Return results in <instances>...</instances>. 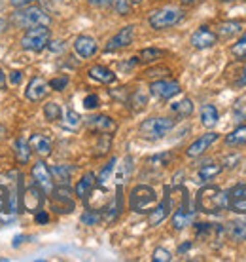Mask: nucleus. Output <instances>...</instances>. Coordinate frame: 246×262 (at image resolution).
Instances as JSON below:
<instances>
[{
  "label": "nucleus",
  "instance_id": "f257e3e1",
  "mask_svg": "<svg viewBox=\"0 0 246 262\" xmlns=\"http://www.w3.org/2000/svg\"><path fill=\"white\" fill-rule=\"evenodd\" d=\"M229 207V192L218 186H207L197 194V209L203 213H220Z\"/></svg>",
  "mask_w": 246,
  "mask_h": 262
},
{
  "label": "nucleus",
  "instance_id": "f03ea898",
  "mask_svg": "<svg viewBox=\"0 0 246 262\" xmlns=\"http://www.w3.org/2000/svg\"><path fill=\"white\" fill-rule=\"evenodd\" d=\"M13 21L17 27H23V29H33V27H50L52 23V17L42 10L40 6H29L23 8L19 12L13 13Z\"/></svg>",
  "mask_w": 246,
  "mask_h": 262
},
{
  "label": "nucleus",
  "instance_id": "7ed1b4c3",
  "mask_svg": "<svg viewBox=\"0 0 246 262\" xmlns=\"http://www.w3.org/2000/svg\"><path fill=\"white\" fill-rule=\"evenodd\" d=\"M182 17H184V12H182L180 8L167 6V8H161V10H156V12L150 13L148 23L152 25V29L163 31V29L178 25L182 21Z\"/></svg>",
  "mask_w": 246,
  "mask_h": 262
},
{
  "label": "nucleus",
  "instance_id": "20e7f679",
  "mask_svg": "<svg viewBox=\"0 0 246 262\" xmlns=\"http://www.w3.org/2000/svg\"><path fill=\"white\" fill-rule=\"evenodd\" d=\"M156 203H157V196L154 188L140 184V186H136V188L131 190L129 205L131 209L136 211V213H150Z\"/></svg>",
  "mask_w": 246,
  "mask_h": 262
},
{
  "label": "nucleus",
  "instance_id": "39448f33",
  "mask_svg": "<svg viewBox=\"0 0 246 262\" xmlns=\"http://www.w3.org/2000/svg\"><path fill=\"white\" fill-rule=\"evenodd\" d=\"M175 127V122L170 118H148L140 124V135L150 141H157V139L165 137L168 131Z\"/></svg>",
  "mask_w": 246,
  "mask_h": 262
},
{
  "label": "nucleus",
  "instance_id": "423d86ee",
  "mask_svg": "<svg viewBox=\"0 0 246 262\" xmlns=\"http://www.w3.org/2000/svg\"><path fill=\"white\" fill-rule=\"evenodd\" d=\"M47 44H50V29L44 25L29 29L21 38V46L31 52H42Z\"/></svg>",
  "mask_w": 246,
  "mask_h": 262
},
{
  "label": "nucleus",
  "instance_id": "0eeeda50",
  "mask_svg": "<svg viewBox=\"0 0 246 262\" xmlns=\"http://www.w3.org/2000/svg\"><path fill=\"white\" fill-rule=\"evenodd\" d=\"M150 92L157 99H170L175 97L176 93H180V84L175 80H159L150 85Z\"/></svg>",
  "mask_w": 246,
  "mask_h": 262
},
{
  "label": "nucleus",
  "instance_id": "6e6552de",
  "mask_svg": "<svg viewBox=\"0 0 246 262\" xmlns=\"http://www.w3.org/2000/svg\"><path fill=\"white\" fill-rule=\"evenodd\" d=\"M33 177L42 190L47 192V194H52V190H53L52 179L53 177H52V171L47 169V165H45L44 162H36V164L33 165Z\"/></svg>",
  "mask_w": 246,
  "mask_h": 262
},
{
  "label": "nucleus",
  "instance_id": "1a4fd4ad",
  "mask_svg": "<svg viewBox=\"0 0 246 262\" xmlns=\"http://www.w3.org/2000/svg\"><path fill=\"white\" fill-rule=\"evenodd\" d=\"M218 42V34L212 33L208 27H199L197 31L191 36V46L195 50H205V48H210Z\"/></svg>",
  "mask_w": 246,
  "mask_h": 262
},
{
  "label": "nucleus",
  "instance_id": "9d476101",
  "mask_svg": "<svg viewBox=\"0 0 246 262\" xmlns=\"http://www.w3.org/2000/svg\"><path fill=\"white\" fill-rule=\"evenodd\" d=\"M47 93H50V84H47L44 78L36 76V78H33L29 82V85H27L25 97L29 99V101H34V103H36V101H42Z\"/></svg>",
  "mask_w": 246,
  "mask_h": 262
},
{
  "label": "nucleus",
  "instance_id": "9b49d317",
  "mask_svg": "<svg viewBox=\"0 0 246 262\" xmlns=\"http://www.w3.org/2000/svg\"><path fill=\"white\" fill-rule=\"evenodd\" d=\"M133 38H135V27L133 25L123 27L116 36H112V38L108 40V44H106V52H114V50L129 46L131 42H133Z\"/></svg>",
  "mask_w": 246,
  "mask_h": 262
},
{
  "label": "nucleus",
  "instance_id": "f8f14e48",
  "mask_svg": "<svg viewBox=\"0 0 246 262\" xmlns=\"http://www.w3.org/2000/svg\"><path fill=\"white\" fill-rule=\"evenodd\" d=\"M216 139H218V133H205V135H201V137L197 139V141H193V143L189 144V148H188V154L189 158H197V156H201L203 152L208 150V146L212 143H216Z\"/></svg>",
  "mask_w": 246,
  "mask_h": 262
},
{
  "label": "nucleus",
  "instance_id": "ddd939ff",
  "mask_svg": "<svg viewBox=\"0 0 246 262\" xmlns=\"http://www.w3.org/2000/svg\"><path fill=\"white\" fill-rule=\"evenodd\" d=\"M42 202H44V196H42V188H40L38 184H36V186H31V188L27 190V196L21 200L23 207H25L27 211H31V213L40 211Z\"/></svg>",
  "mask_w": 246,
  "mask_h": 262
},
{
  "label": "nucleus",
  "instance_id": "4468645a",
  "mask_svg": "<svg viewBox=\"0 0 246 262\" xmlns=\"http://www.w3.org/2000/svg\"><path fill=\"white\" fill-rule=\"evenodd\" d=\"M87 127L93 131H99V133H104V135H108V133H114L117 129L116 122L110 118V116H93V118L87 120Z\"/></svg>",
  "mask_w": 246,
  "mask_h": 262
},
{
  "label": "nucleus",
  "instance_id": "2eb2a0df",
  "mask_svg": "<svg viewBox=\"0 0 246 262\" xmlns=\"http://www.w3.org/2000/svg\"><path fill=\"white\" fill-rule=\"evenodd\" d=\"M97 42L95 38H91V36H78L76 42H74V50L78 53L80 57H84V59H89L93 57L95 53H97Z\"/></svg>",
  "mask_w": 246,
  "mask_h": 262
},
{
  "label": "nucleus",
  "instance_id": "dca6fc26",
  "mask_svg": "<svg viewBox=\"0 0 246 262\" xmlns=\"http://www.w3.org/2000/svg\"><path fill=\"white\" fill-rule=\"evenodd\" d=\"M53 194V202L55 203H63V207H61V213H70L74 209V202H72L70 198V188L63 184V186H57V188H53L52 190Z\"/></svg>",
  "mask_w": 246,
  "mask_h": 262
},
{
  "label": "nucleus",
  "instance_id": "f3484780",
  "mask_svg": "<svg viewBox=\"0 0 246 262\" xmlns=\"http://www.w3.org/2000/svg\"><path fill=\"white\" fill-rule=\"evenodd\" d=\"M95 183H97L95 175H93V173H85L84 177L78 181L76 188H74L76 196H78L80 200H87V198H89V194H91V190L95 188Z\"/></svg>",
  "mask_w": 246,
  "mask_h": 262
},
{
  "label": "nucleus",
  "instance_id": "a211bd4d",
  "mask_svg": "<svg viewBox=\"0 0 246 262\" xmlns=\"http://www.w3.org/2000/svg\"><path fill=\"white\" fill-rule=\"evenodd\" d=\"M29 144L34 152H38L40 156H47L52 152V141L45 135H40V133H34L33 137L29 139Z\"/></svg>",
  "mask_w": 246,
  "mask_h": 262
},
{
  "label": "nucleus",
  "instance_id": "6ab92c4d",
  "mask_svg": "<svg viewBox=\"0 0 246 262\" xmlns=\"http://www.w3.org/2000/svg\"><path fill=\"white\" fill-rule=\"evenodd\" d=\"M89 76L93 80H97L101 84H112V82H116V74L110 71V69H106L103 65H93L89 69Z\"/></svg>",
  "mask_w": 246,
  "mask_h": 262
},
{
  "label": "nucleus",
  "instance_id": "aec40b11",
  "mask_svg": "<svg viewBox=\"0 0 246 262\" xmlns=\"http://www.w3.org/2000/svg\"><path fill=\"white\" fill-rule=\"evenodd\" d=\"M168 215V198H165L159 205H156L154 209L150 211V216H148V224L150 226H157V224H161Z\"/></svg>",
  "mask_w": 246,
  "mask_h": 262
},
{
  "label": "nucleus",
  "instance_id": "412c9836",
  "mask_svg": "<svg viewBox=\"0 0 246 262\" xmlns=\"http://www.w3.org/2000/svg\"><path fill=\"white\" fill-rule=\"evenodd\" d=\"M227 234L233 242H244L246 239V221H233L229 223Z\"/></svg>",
  "mask_w": 246,
  "mask_h": 262
},
{
  "label": "nucleus",
  "instance_id": "4be33fe9",
  "mask_svg": "<svg viewBox=\"0 0 246 262\" xmlns=\"http://www.w3.org/2000/svg\"><path fill=\"white\" fill-rule=\"evenodd\" d=\"M201 122L205 127H214L218 124V111L214 105H205L201 108Z\"/></svg>",
  "mask_w": 246,
  "mask_h": 262
},
{
  "label": "nucleus",
  "instance_id": "5701e85b",
  "mask_svg": "<svg viewBox=\"0 0 246 262\" xmlns=\"http://www.w3.org/2000/svg\"><path fill=\"white\" fill-rule=\"evenodd\" d=\"M240 31H242L240 23H237V21H226V23H222L218 27V36L220 38H231L235 34H239Z\"/></svg>",
  "mask_w": 246,
  "mask_h": 262
},
{
  "label": "nucleus",
  "instance_id": "b1692460",
  "mask_svg": "<svg viewBox=\"0 0 246 262\" xmlns=\"http://www.w3.org/2000/svg\"><path fill=\"white\" fill-rule=\"evenodd\" d=\"M226 144L229 146H240V144H246V125H239L235 131H231L226 137Z\"/></svg>",
  "mask_w": 246,
  "mask_h": 262
},
{
  "label": "nucleus",
  "instance_id": "393cba45",
  "mask_svg": "<svg viewBox=\"0 0 246 262\" xmlns=\"http://www.w3.org/2000/svg\"><path fill=\"white\" fill-rule=\"evenodd\" d=\"M191 211H188L186 207H180V209L176 211L175 216H173V226L175 230H182L184 226H188V223L191 221Z\"/></svg>",
  "mask_w": 246,
  "mask_h": 262
},
{
  "label": "nucleus",
  "instance_id": "a878e982",
  "mask_svg": "<svg viewBox=\"0 0 246 262\" xmlns=\"http://www.w3.org/2000/svg\"><path fill=\"white\" fill-rule=\"evenodd\" d=\"M108 213H106V221L112 223V221H116L117 215L121 213V186H117V194L114 198V202L110 203V207H108Z\"/></svg>",
  "mask_w": 246,
  "mask_h": 262
},
{
  "label": "nucleus",
  "instance_id": "bb28decb",
  "mask_svg": "<svg viewBox=\"0 0 246 262\" xmlns=\"http://www.w3.org/2000/svg\"><path fill=\"white\" fill-rule=\"evenodd\" d=\"M170 108H173V112H176L178 116H189V114L193 112V103H191L189 99H182L178 103H173Z\"/></svg>",
  "mask_w": 246,
  "mask_h": 262
},
{
  "label": "nucleus",
  "instance_id": "cd10ccee",
  "mask_svg": "<svg viewBox=\"0 0 246 262\" xmlns=\"http://www.w3.org/2000/svg\"><path fill=\"white\" fill-rule=\"evenodd\" d=\"M15 156H17V162H19V164H27L29 158H31L29 144H27L23 139H17V141H15Z\"/></svg>",
  "mask_w": 246,
  "mask_h": 262
},
{
  "label": "nucleus",
  "instance_id": "c85d7f7f",
  "mask_svg": "<svg viewBox=\"0 0 246 262\" xmlns=\"http://www.w3.org/2000/svg\"><path fill=\"white\" fill-rule=\"evenodd\" d=\"M52 171V177H55L57 181H61V183L65 184L68 179H70V175H72V167L70 165H55L53 169H50Z\"/></svg>",
  "mask_w": 246,
  "mask_h": 262
},
{
  "label": "nucleus",
  "instance_id": "c756f323",
  "mask_svg": "<svg viewBox=\"0 0 246 262\" xmlns=\"http://www.w3.org/2000/svg\"><path fill=\"white\" fill-rule=\"evenodd\" d=\"M163 57V52L161 50H157V48H146V50H142L140 52V59L142 63H154V61L161 59Z\"/></svg>",
  "mask_w": 246,
  "mask_h": 262
},
{
  "label": "nucleus",
  "instance_id": "7c9ffc66",
  "mask_svg": "<svg viewBox=\"0 0 246 262\" xmlns=\"http://www.w3.org/2000/svg\"><path fill=\"white\" fill-rule=\"evenodd\" d=\"M220 171H222V165L207 164V165H203L201 169H199V177H201L203 181H210V179L216 177V175H218Z\"/></svg>",
  "mask_w": 246,
  "mask_h": 262
},
{
  "label": "nucleus",
  "instance_id": "2f4dec72",
  "mask_svg": "<svg viewBox=\"0 0 246 262\" xmlns=\"http://www.w3.org/2000/svg\"><path fill=\"white\" fill-rule=\"evenodd\" d=\"M80 124H82L80 114L68 108V111H66V114H65V127H68V129H78Z\"/></svg>",
  "mask_w": 246,
  "mask_h": 262
},
{
  "label": "nucleus",
  "instance_id": "473e14b6",
  "mask_svg": "<svg viewBox=\"0 0 246 262\" xmlns=\"http://www.w3.org/2000/svg\"><path fill=\"white\" fill-rule=\"evenodd\" d=\"M146 101H148V95H146V92L144 90H135V93L131 95V106L133 108H142L144 105H146Z\"/></svg>",
  "mask_w": 246,
  "mask_h": 262
},
{
  "label": "nucleus",
  "instance_id": "72a5a7b5",
  "mask_svg": "<svg viewBox=\"0 0 246 262\" xmlns=\"http://www.w3.org/2000/svg\"><path fill=\"white\" fill-rule=\"evenodd\" d=\"M116 164H117V160H116V158H112L110 162L104 165L103 171L99 173V184H104L108 179H110V175L114 173V169H116Z\"/></svg>",
  "mask_w": 246,
  "mask_h": 262
},
{
  "label": "nucleus",
  "instance_id": "f704fd0d",
  "mask_svg": "<svg viewBox=\"0 0 246 262\" xmlns=\"http://www.w3.org/2000/svg\"><path fill=\"white\" fill-rule=\"evenodd\" d=\"M44 116H45V120H50V122L59 120L61 118V106H59L57 103H47V105H44Z\"/></svg>",
  "mask_w": 246,
  "mask_h": 262
},
{
  "label": "nucleus",
  "instance_id": "c9c22d12",
  "mask_svg": "<svg viewBox=\"0 0 246 262\" xmlns=\"http://www.w3.org/2000/svg\"><path fill=\"white\" fill-rule=\"evenodd\" d=\"M231 53H233L235 57H239V59H246V34H242L239 42L233 44Z\"/></svg>",
  "mask_w": 246,
  "mask_h": 262
},
{
  "label": "nucleus",
  "instance_id": "e433bc0d",
  "mask_svg": "<svg viewBox=\"0 0 246 262\" xmlns=\"http://www.w3.org/2000/svg\"><path fill=\"white\" fill-rule=\"evenodd\" d=\"M246 200V184H237L229 192V202H244Z\"/></svg>",
  "mask_w": 246,
  "mask_h": 262
},
{
  "label": "nucleus",
  "instance_id": "4c0bfd02",
  "mask_svg": "<svg viewBox=\"0 0 246 262\" xmlns=\"http://www.w3.org/2000/svg\"><path fill=\"white\" fill-rule=\"evenodd\" d=\"M233 118L235 122H244L246 120V103L244 101H239V103H235L233 106Z\"/></svg>",
  "mask_w": 246,
  "mask_h": 262
},
{
  "label": "nucleus",
  "instance_id": "58836bf2",
  "mask_svg": "<svg viewBox=\"0 0 246 262\" xmlns=\"http://www.w3.org/2000/svg\"><path fill=\"white\" fill-rule=\"evenodd\" d=\"M112 6H114V10H116L117 13L127 15L131 10V2L129 0H112Z\"/></svg>",
  "mask_w": 246,
  "mask_h": 262
},
{
  "label": "nucleus",
  "instance_id": "ea45409f",
  "mask_svg": "<svg viewBox=\"0 0 246 262\" xmlns=\"http://www.w3.org/2000/svg\"><path fill=\"white\" fill-rule=\"evenodd\" d=\"M99 221H101V215L95 213V211H85L84 215H82V223L87 224V226H95Z\"/></svg>",
  "mask_w": 246,
  "mask_h": 262
},
{
  "label": "nucleus",
  "instance_id": "a19ab883",
  "mask_svg": "<svg viewBox=\"0 0 246 262\" xmlns=\"http://www.w3.org/2000/svg\"><path fill=\"white\" fill-rule=\"evenodd\" d=\"M127 173H131V158H125L123 165H119V173H117V184H121L127 177Z\"/></svg>",
  "mask_w": 246,
  "mask_h": 262
},
{
  "label": "nucleus",
  "instance_id": "79ce46f5",
  "mask_svg": "<svg viewBox=\"0 0 246 262\" xmlns=\"http://www.w3.org/2000/svg\"><path fill=\"white\" fill-rule=\"evenodd\" d=\"M66 85H68V78L66 76H61V78H55L50 82V88L55 90V92H63Z\"/></svg>",
  "mask_w": 246,
  "mask_h": 262
},
{
  "label": "nucleus",
  "instance_id": "37998d69",
  "mask_svg": "<svg viewBox=\"0 0 246 262\" xmlns=\"http://www.w3.org/2000/svg\"><path fill=\"white\" fill-rule=\"evenodd\" d=\"M156 262H168L170 260V253H168L167 249H163V247H159V249L154 251V256H152Z\"/></svg>",
  "mask_w": 246,
  "mask_h": 262
},
{
  "label": "nucleus",
  "instance_id": "c03bdc74",
  "mask_svg": "<svg viewBox=\"0 0 246 262\" xmlns=\"http://www.w3.org/2000/svg\"><path fill=\"white\" fill-rule=\"evenodd\" d=\"M99 105H101L99 95H87V97L84 99V106L87 108V111H93V108H97Z\"/></svg>",
  "mask_w": 246,
  "mask_h": 262
},
{
  "label": "nucleus",
  "instance_id": "a18cd8bd",
  "mask_svg": "<svg viewBox=\"0 0 246 262\" xmlns=\"http://www.w3.org/2000/svg\"><path fill=\"white\" fill-rule=\"evenodd\" d=\"M229 207H231L235 213L246 215V200H244V202H229Z\"/></svg>",
  "mask_w": 246,
  "mask_h": 262
},
{
  "label": "nucleus",
  "instance_id": "49530a36",
  "mask_svg": "<svg viewBox=\"0 0 246 262\" xmlns=\"http://www.w3.org/2000/svg\"><path fill=\"white\" fill-rule=\"evenodd\" d=\"M167 160H168V154H161V156L152 158V160H150V164L156 165V167H161V165L167 164Z\"/></svg>",
  "mask_w": 246,
  "mask_h": 262
},
{
  "label": "nucleus",
  "instance_id": "de8ad7c7",
  "mask_svg": "<svg viewBox=\"0 0 246 262\" xmlns=\"http://www.w3.org/2000/svg\"><path fill=\"white\" fill-rule=\"evenodd\" d=\"M240 156L239 154H233V156H227L226 160H224V167H235V165L239 164Z\"/></svg>",
  "mask_w": 246,
  "mask_h": 262
},
{
  "label": "nucleus",
  "instance_id": "09e8293b",
  "mask_svg": "<svg viewBox=\"0 0 246 262\" xmlns=\"http://www.w3.org/2000/svg\"><path fill=\"white\" fill-rule=\"evenodd\" d=\"M91 6H95V8H108L112 6V0H87Z\"/></svg>",
  "mask_w": 246,
  "mask_h": 262
},
{
  "label": "nucleus",
  "instance_id": "8fccbe9b",
  "mask_svg": "<svg viewBox=\"0 0 246 262\" xmlns=\"http://www.w3.org/2000/svg\"><path fill=\"white\" fill-rule=\"evenodd\" d=\"M6 205H8V196H6V188H2L0 186V213L6 209Z\"/></svg>",
  "mask_w": 246,
  "mask_h": 262
},
{
  "label": "nucleus",
  "instance_id": "3c124183",
  "mask_svg": "<svg viewBox=\"0 0 246 262\" xmlns=\"http://www.w3.org/2000/svg\"><path fill=\"white\" fill-rule=\"evenodd\" d=\"M235 85H237V88H242V85H246V67L242 69V72H240L239 80L235 82Z\"/></svg>",
  "mask_w": 246,
  "mask_h": 262
},
{
  "label": "nucleus",
  "instance_id": "603ef678",
  "mask_svg": "<svg viewBox=\"0 0 246 262\" xmlns=\"http://www.w3.org/2000/svg\"><path fill=\"white\" fill-rule=\"evenodd\" d=\"M36 223H40V224L47 223V213H45V211H36Z\"/></svg>",
  "mask_w": 246,
  "mask_h": 262
},
{
  "label": "nucleus",
  "instance_id": "864d4df0",
  "mask_svg": "<svg viewBox=\"0 0 246 262\" xmlns=\"http://www.w3.org/2000/svg\"><path fill=\"white\" fill-rule=\"evenodd\" d=\"M10 80H12V84H19V80H21V72L13 71L12 74H10Z\"/></svg>",
  "mask_w": 246,
  "mask_h": 262
},
{
  "label": "nucleus",
  "instance_id": "5fc2aeb1",
  "mask_svg": "<svg viewBox=\"0 0 246 262\" xmlns=\"http://www.w3.org/2000/svg\"><path fill=\"white\" fill-rule=\"evenodd\" d=\"M29 2H31V0H12V4L15 8H23V6H27Z\"/></svg>",
  "mask_w": 246,
  "mask_h": 262
},
{
  "label": "nucleus",
  "instance_id": "6e6d98bb",
  "mask_svg": "<svg viewBox=\"0 0 246 262\" xmlns=\"http://www.w3.org/2000/svg\"><path fill=\"white\" fill-rule=\"evenodd\" d=\"M189 247H191V243L186 242V243H184V245H180V247H178V253H180V255H182V253H186V251H188Z\"/></svg>",
  "mask_w": 246,
  "mask_h": 262
},
{
  "label": "nucleus",
  "instance_id": "4d7b16f0",
  "mask_svg": "<svg viewBox=\"0 0 246 262\" xmlns=\"http://www.w3.org/2000/svg\"><path fill=\"white\" fill-rule=\"evenodd\" d=\"M197 2H199V0H182L184 6H193V4H197Z\"/></svg>",
  "mask_w": 246,
  "mask_h": 262
},
{
  "label": "nucleus",
  "instance_id": "13d9d810",
  "mask_svg": "<svg viewBox=\"0 0 246 262\" xmlns=\"http://www.w3.org/2000/svg\"><path fill=\"white\" fill-rule=\"evenodd\" d=\"M4 84H6V76H4V72L0 71V90L4 88Z\"/></svg>",
  "mask_w": 246,
  "mask_h": 262
},
{
  "label": "nucleus",
  "instance_id": "bf43d9fd",
  "mask_svg": "<svg viewBox=\"0 0 246 262\" xmlns=\"http://www.w3.org/2000/svg\"><path fill=\"white\" fill-rule=\"evenodd\" d=\"M4 31H6V21H4V19H0V34L4 33Z\"/></svg>",
  "mask_w": 246,
  "mask_h": 262
},
{
  "label": "nucleus",
  "instance_id": "052dcab7",
  "mask_svg": "<svg viewBox=\"0 0 246 262\" xmlns=\"http://www.w3.org/2000/svg\"><path fill=\"white\" fill-rule=\"evenodd\" d=\"M4 133H6V131H4V127L0 125V137H4Z\"/></svg>",
  "mask_w": 246,
  "mask_h": 262
},
{
  "label": "nucleus",
  "instance_id": "680f3d73",
  "mask_svg": "<svg viewBox=\"0 0 246 262\" xmlns=\"http://www.w3.org/2000/svg\"><path fill=\"white\" fill-rule=\"evenodd\" d=\"M131 4H140V2H142V0H129Z\"/></svg>",
  "mask_w": 246,
  "mask_h": 262
},
{
  "label": "nucleus",
  "instance_id": "e2e57ef3",
  "mask_svg": "<svg viewBox=\"0 0 246 262\" xmlns=\"http://www.w3.org/2000/svg\"><path fill=\"white\" fill-rule=\"evenodd\" d=\"M222 2H233V0H222Z\"/></svg>",
  "mask_w": 246,
  "mask_h": 262
}]
</instances>
